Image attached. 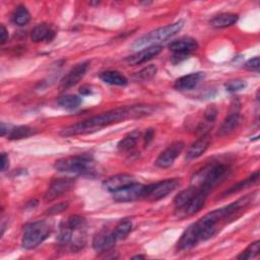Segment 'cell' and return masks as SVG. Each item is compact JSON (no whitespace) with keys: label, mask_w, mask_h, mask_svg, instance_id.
<instances>
[{"label":"cell","mask_w":260,"mask_h":260,"mask_svg":"<svg viewBox=\"0 0 260 260\" xmlns=\"http://www.w3.org/2000/svg\"><path fill=\"white\" fill-rule=\"evenodd\" d=\"M153 109L150 106L135 105L124 108H117L108 112L93 116L86 120L69 125L61 130L62 136H76L84 135L100 131L101 129L113 124L123 122L128 119H139L146 117L152 113Z\"/></svg>","instance_id":"cell-1"},{"label":"cell","mask_w":260,"mask_h":260,"mask_svg":"<svg viewBox=\"0 0 260 260\" xmlns=\"http://www.w3.org/2000/svg\"><path fill=\"white\" fill-rule=\"evenodd\" d=\"M229 170L230 169L225 164L219 161L209 162L195 173L191 185L209 192L225 178Z\"/></svg>","instance_id":"cell-2"},{"label":"cell","mask_w":260,"mask_h":260,"mask_svg":"<svg viewBox=\"0 0 260 260\" xmlns=\"http://www.w3.org/2000/svg\"><path fill=\"white\" fill-rule=\"evenodd\" d=\"M184 26V21L179 20L177 22H174L172 24H168L164 27L156 28L152 31H149L148 34L142 36L138 40H136L133 44V49L135 50H141L147 47L156 46L157 43L164 42L168 40L169 38L175 36L177 32H179Z\"/></svg>","instance_id":"cell-3"},{"label":"cell","mask_w":260,"mask_h":260,"mask_svg":"<svg viewBox=\"0 0 260 260\" xmlns=\"http://www.w3.org/2000/svg\"><path fill=\"white\" fill-rule=\"evenodd\" d=\"M94 161L92 156L87 154H78L62 157L54 162V169L60 173L87 174L92 171Z\"/></svg>","instance_id":"cell-4"},{"label":"cell","mask_w":260,"mask_h":260,"mask_svg":"<svg viewBox=\"0 0 260 260\" xmlns=\"http://www.w3.org/2000/svg\"><path fill=\"white\" fill-rule=\"evenodd\" d=\"M52 225L46 220H38L25 225L22 236V246L25 249H34L43 243L51 234Z\"/></svg>","instance_id":"cell-5"},{"label":"cell","mask_w":260,"mask_h":260,"mask_svg":"<svg viewBox=\"0 0 260 260\" xmlns=\"http://www.w3.org/2000/svg\"><path fill=\"white\" fill-rule=\"evenodd\" d=\"M180 186V180L167 179L144 186L142 197L147 201H157L174 192Z\"/></svg>","instance_id":"cell-6"},{"label":"cell","mask_w":260,"mask_h":260,"mask_svg":"<svg viewBox=\"0 0 260 260\" xmlns=\"http://www.w3.org/2000/svg\"><path fill=\"white\" fill-rule=\"evenodd\" d=\"M240 102L236 99L231 104V108L228 112L226 117L222 121L216 135L219 137H225L233 133L240 124Z\"/></svg>","instance_id":"cell-7"},{"label":"cell","mask_w":260,"mask_h":260,"mask_svg":"<svg viewBox=\"0 0 260 260\" xmlns=\"http://www.w3.org/2000/svg\"><path fill=\"white\" fill-rule=\"evenodd\" d=\"M208 193L209 192L206 190L199 189L196 192V194L183 207L176 210L177 216L180 218H184V217L191 216V215L195 214L196 212H198L204 206V203L206 201Z\"/></svg>","instance_id":"cell-8"},{"label":"cell","mask_w":260,"mask_h":260,"mask_svg":"<svg viewBox=\"0 0 260 260\" xmlns=\"http://www.w3.org/2000/svg\"><path fill=\"white\" fill-rule=\"evenodd\" d=\"M75 181L72 178H58L52 181V183L49 185L47 191L45 192L44 199L47 202L53 201L59 196L63 195L64 193H67L74 187Z\"/></svg>","instance_id":"cell-9"},{"label":"cell","mask_w":260,"mask_h":260,"mask_svg":"<svg viewBox=\"0 0 260 260\" xmlns=\"http://www.w3.org/2000/svg\"><path fill=\"white\" fill-rule=\"evenodd\" d=\"M88 61L80 62L73 66L66 75L63 76V78L60 80L59 89L60 90H66L72 86H74L76 83H78L83 76L86 73V70L88 68Z\"/></svg>","instance_id":"cell-10"},{"label":"cell","mask_w":260,"mask_h":260,"mask_svg":"<svg viewBox=\"0 0 260 260\" xmlns=\"http://www.w3.org/2000/svg\"><path fill=\"white\" fill-rule=\"evenodd\" d=\"M185 147L184 142L182 141H176L172 143L168 148H166L156 158L155 166L160 169H167L170 168L176 158L181 154Z\"/></svg>","instance_id":"cell-11"},{"label":"cell","mask_w":260,"mask_h":260,"mask_svg":"<svg viewBox=\"0 0 260 260\" xmlns=\"http://www.w3.org/2000/svg\"><path fill=\"white\" fill-rule=\"evenodd\" d=\"M198 48V44L195 39L190 37H184L179 40H176L172 42L169 45V49L174 52L176 55L184 56L186 58L189 57V55L194 52Z\"/></svg>","instance_id":"cell-12"},{"label":"cell","mask_w":260,"mask_h":260,"mask_svg":"<svg viewBox=\"0 0 260 260\" xmlns=\"http://www.w3.org/2000/svg\"><path fill=\"white\" fill-rule=\"evenodd\" d=\"M144 186L138 183L129 185L121 190H118L113 193V198L117 202H128L133 201L139 197H142Z\"/></svg>","instance_id":"cell-13"},{"label":"cell","mask_w":260,"mask_h":260,"mask_svg":"<svg viewBox=\"0 0 260 260\" xmlns=\"http://www.w3.org/2000/svg\"><path fill=\"white\" fill-rule=\"evenodd\" d=\"M134 183H136V182H135V178L133 176L128 175V174H118V175L108 178L103 183V186L107 191L114 193V192L121 190L129 185L134 184Z\"/></svg>","instance_id":"cell-14"},{"label":"cell","mask_w":260,"mask_h":260,"mask_svg":"<svg viewBox=\"0 0 260 260\" xmlns=\"http://www.w3.org/2000/svg\"><path fill=\"white\" fill-rule=\"evenodd\" d=\"M199 241H200L199 232H198L195 223L193 222L182 234V236L178 242V248L182 251L189 250V249L193 248Z\"/></svg>","instance_id":"cell-15"},{"label":"cell","mask_w":260,"mask_h":260,"mask_svg":"<svg viewBox=\"0 0 260 260\" xmlns=\"http://www.w3.org/2000/svg\"><path fill=\"white\" fill-rule=\"evenodd\" d=\"M160 51H161V47L158 45L147 47V48L141 49L137 53L129 56L126 59V61L130 65H138V64L144 63V62L152 59L153 57L158 55L160 53Z\"/></svg>","instance_id":"cell-16"},{"label":"cell","mask_w":260,"mask_h":260,"mask_svg":"<svg viewBox=\"0 0 260 260\" xmlns=\"http://www.w3.org/2000/svg\"><path fill=\"white\" fill-rule=\"evenodd\" d=\"M204 78V72H193L179 77L174 84L177 90H191L197 86V84Z\"/></svg>","instance_id":"cell-17"},{"label":"cell","mask_w":260,"mask_h":260,"mask_svg":"<svg viewBox=\"0 0 260 260\" xmlns=\"http://www.w3.org/2000/svg\"><path fill=\"white\" fill-rule=\"evenodd\" d=\"M210 142H211V138L208 134L201 135L196 141H194L189 146L187 153H186V158L188 160H191V159L199 157L201 154H203L206 151Z\"/></svg>","instance_id":"cell-18"},{"label":"cell","mask_w":260,"mask_h":260,"mask_svg":"<svg viewBox=\"0 0 260 260\" xmlns=\"http://www.w3.org/2000/svg\"><path fill=\"white\" fill-rule=\"evenodd\" d=\"M117 242L113 231H101L92 239V247L96 251H106Z\"/></svg>","instance_id":"cell-19"},{"label":"cell","mask_w":260,"mask_h":260,"mask_svg":"<svg viewBox=\"0 0 260 260\" xmlns=\"http://www.w3.org/2000/svg\"><path fill=\"white\" fill-rule=\"evenodd\" d=\"M56 35L55 29L48 23H40L36 25L30 34L31 41L35 43L39 42H51Z\"/></svg>","instance_id":"cell-20"},{"label":"cell","mask_w":260,"mask_h":260,"mask_svg":"<svg viewBox=\"0 0 260 260\" xmlns=\"http://www.w3.org/2000/svg\"><path fill=\"white\" fill-rule=\"evenodd\" d=\"M99 77L102 81L105 83L111 84V85H118V86H124L128 83L127 78L116 70H106L100 73Z\"/></svg>","instance_id":"cell-21"},{"label":"cell","mask_w":260,"mask_h":260,"mask_svg":"<svg viewBox=\"0 0 260 260\" xmlns=\"http://www.w3.org/2000/svg\"><path fill=\"white\" fill-rule=\"evenodd\" d=\"M140 138V132L138 130H134L130 133H128L124 138H122L118 145L117 148L120 152H128L131 151L137 144L138 140Z\"/></svg>","instance_id":"cell-22"},{"label":"cell","mask_w":260,"mask_h":260,"mask_svg":"<svg viewBox=\"0 0 260 260\" xmlns=\"http://www.w3.org/2000/svg\"><path fill=\"white\" fill-rule=\"evenodd\" d=\"M259 179V171H256L255 173H253L250 177H248L247 179H244L243 181L233 185L230 189H228L221 196V198L223 197H226V196H230L234 193H237V192H240L241 190H244L245 188H248L249 186L251 185H254Z\"/></svg>","instance_id":"cell-23"},{"label":"cell","mask_w":260,"mask_h":260,"mask_svg":"<svg viewBox=\"0 0 260 260\" xmlns=\"http://www.w3.org/2000/svg\"><path fill=\"white\" fill-rule=\"evenodd\" d=\"M238 18H239L238 14H235V13H220L214 16L210 20V24L213 27H217V28L228 27L235 24L238 21Z\"/></svg>","instance_id":"cell-24"},{"label":"cell","mask_w":260,"mask_h":260,"mask_svg":"<svg viewBox=\"0 0 260 260\" xmlns=\"http://www.w3.org/2000/svg\"><path fill=\"white\" fill-rule=\"evenodd\" d=\"M35 133H36V130L32 129L31 127L26 125H21V126H16L11 128L7 134V137L10 140H19V139L27 138L34 135Z\"/></svg>","instance_id":"cell-25"},{"label":"cell","mask_w":260,"mask_h":260,"mask_svg":"<svg viewBox=\"0 0 260 260\" xmlns=\"http://www.w3.org/2000/svg\"><path fill=\"white\" fill-rule=\"evenodd\" d=\"M199 190V188H196L195 186L190 185L189 188L181 191L174 199V205L176 210L180 209L181 207H183L195 194L196 192Z\"/></svg>","instance_id":"cell-26"},{"label":"cell","mask_w":260,"mask_h":260,"mask_svg":"<svg viewBox=\"0 0 260 260\" xmlns=\"http://www.w3.org/2000/svg\"><path fill=\"white\" fill-rule=\"evenodd\" d=\"M13 22L19 26L25 25L30 20V14L25 6L19 5L15 8L13 14H12Z\"/></svg>","instance_id":"cell-27"},{"label":"cell","mask_w":260,"mask_h":260,"mask_svg":"<svg viewBox=\"0 0 260 260\" xmlns=\"http://www.w3.org/2000/svg\"><path fill=\"white\" fill-rule=\"evenodd\" d=\"M81 102H82L81 98H79L78 95H75V94H65V95L61 96L60 99H58V101H57V103L60 107L67 109V110L76 109L77 107H79Z\"/></svg>","instance_id":"cell-28"},{"label":"cell","mask_w":260,"mask_h":260,"mask_svg":"<svg viewBox=\"0 0 260 260\" xmlns=\"http://www.w3.org/2000/svg\"><path fill=\"white\" fill-rule=\"evenodd\" d=\"M73 236V229L66 222H61L59 226V233L57 235V242L60 245H66L71 242Z\"/></svg>","instance_id":"cell-29"},{"label":"cell","mask_w":260,"mask_h":260,"mask_svg":"<svg viewBox=\"0 0 260 260\" xmlns=\"http://www.w3.org/2000/svg\"><path fill=\"white\" fill-rule=\"evenodd\" d=\"M131 229H132V222H131V220L125 219V220H123V221H120V222L116 225L115 230L113 231L116 240L118 241V240H123V239H125V238L128 236V234L131 232Z\"/></svg>","instance_id":"cell-30"},{"label":"cell","mask_w":260,"mask_h":260,"mask_svg":"<svg viewBox=\"0 0 260 260\" xmlns=\"http://www.w3.org/2000/svg\"><path fill=\"white\" fill-rule=\"evenodd\" d=\"M157 71V68L155 65H148L146 67H144L143 69H141L140 71H138L137 73H135L133 75V78L136 80V81H147L149 79H151L155 73Z\"/></svg>","instance_id":"cell-31"},{"label":"cell","mask_w":260,"mask_h":260,"mask_svg":"<svg viewBox=\"0 0 260 260\" xmlns=\"http://www.w3.org/2000/svg\"><path fill=\"white\" fill-rule=\"evenodd\" d=\"M259 250H260V242L259 241H255L253 243H251L239 256L238 259L241 260H247V259H252L254 257H256L259 254Z\"/></svg>","instance_id":"cell-32"},{"label":"cell","mask_w":260,"mask_h":260,"mask_svg":"<svg viewBox=\"0 0 260 260\" xmlns=\"http://www.w3.org/2000/svg\"><path fill=\"white\" fill-rule=\"evenodd\" d=\"M225 89L230 92H236L241 89H244L247 86V82L243 79H232L229 80L225 84Z\"/></svg>","instance_id":"cell-33"},{"label":"cell","mask_w":260,"mask_h":260,"mask_svg":"<svg viewBox=\"0 0 260 260\" xmlns=\"http://www.w3.org/2000/svg\"><path fill=\"white\" fill-rule=\"evenodd\" d=\"M66 222L74 230H77V229H81V228H84L85 225V219L80 216V215H70L67 219H66Z\"/></svg>","instance_id":"cell-34"},{"label":"cell","mask_w":260,"mask_h":260,"mask_svg":"<svg viewBox=\"0 0 260 260\" xmlns=\"http://www.w3.org/2000/svg\"><path fill=\"white\" fill-rule=\"evenodd\" d=\"M216 117H217V110H216V108L214 106H208L205 109V111H204V120L207 123L213 125Z\"/></svg>","instance_id":"cell-35"},{"label":"cell","mask_w":260,"mask_h":260,"mask_svg":"<svg viewBox=\"0 0 260 260\" xmlns=\"http://www.w3.org/2000/svg\"><path fill=\"white\" fill-rule=\"evenodd\" d=\"M68 205H69L68 201L59 202V203L53 205L52 207H50V208L47 210V214H49V215H55V214L61 213L62 211H64L65 209H67Z\"/></svg>","instance_id":"cell-36"},{"label":"cell","mask_w":260,"mask_h":260,"mask_svg":"<svg viewBox=\"0 0 260 260\" xmlns=\"http://www.w3.org/2000/svg\"><path fill=\"white\" fill-rule=\"evenodd\" d=\"M245 68L250 71H258L259 69V57L252 58L248 60L245 64Z\"/></svg>","instance_id":"cell-37"},{"label":"cell","mask_w":260,"mask_h":260,"mask_svg":"<svg viewBox=\"0 0 260 260\" xmlns=\"http://www.w3.org/2000/svg\"><path fill=\"white\" fill-rule=\"evenodd\" d=\"M9 167V158L6 153H1V171L5 172Z\"/></svg>","instance_id":"cell-38"},{"label":"cell","mask_w":260,"mask_h":260,"mask_svg":"<svg viewBox=\"0 0 260 260\" xmlns=\"http://www.w3.org/2000/svg\"><path fill=\"white\" fill-rule=\"evenodd\" d=\"M8 30L6 29V27L1 24V29H0V40H1V44H4L7 42L8 40Z\"/></svg>","instance_id":"cell-39"},{"label":"cell","mask_w":260,"mask_h":260,"mask_svg":"<svg viewBox=\"0 0 260 260\" xmlns=\"http://www.w3.org/2000/svg\"><path fill=\"white\" fill-rule=\"evenodd\" d=\"M79 92H80L82 95H88V94H91V93H92V89H91V87H90L89 85L84 84V85L80 86Z\"/></svg>","instance_id":"cell-40"},{"label":"cell","mask_w":260,"mask_h":260,"mask_svg":"<svg viewBox=\"0 0 260 260\" xmlns=\"http://www.w3.org/2000/svg\"><path fill=\"white\" fill-rule=\"evenodd\" d=\"M153 135H154V132L152 129H148L146 131V134H145V137H144V143L145 145H147L153 138Z\"/></svg>","instance_id":"cell-41"},{"label":"cell","mask_w":260,"mask_h":260,"mask_svg":"<svg viewBox=\"0 0 260 260\" xmlns=\"http://www.w3.org/2000/svg\"><path fill=\"white\" fill-rule=\"evenodd\" d=\"M0 132H1V135L4 136L5 133L8 134L9 130H8V125H5L3 122H1V129H0Z\"/></svg>","instance_id":"cell-42"},{"label":"cell","mask_w":260,"mask_h":260,"mask_svg":"<svg viewBox=\"0 0 260 260\" xmlns=\"http://www.w3.org/2000/svg\"><path fill=\"white\" fill-rule=\"evenodd\" d=\"M132 258H133V259H143L144 256H143V255H136V256H133Z\"/></svg>","instance_id":"cell-43"}]
</instances>
